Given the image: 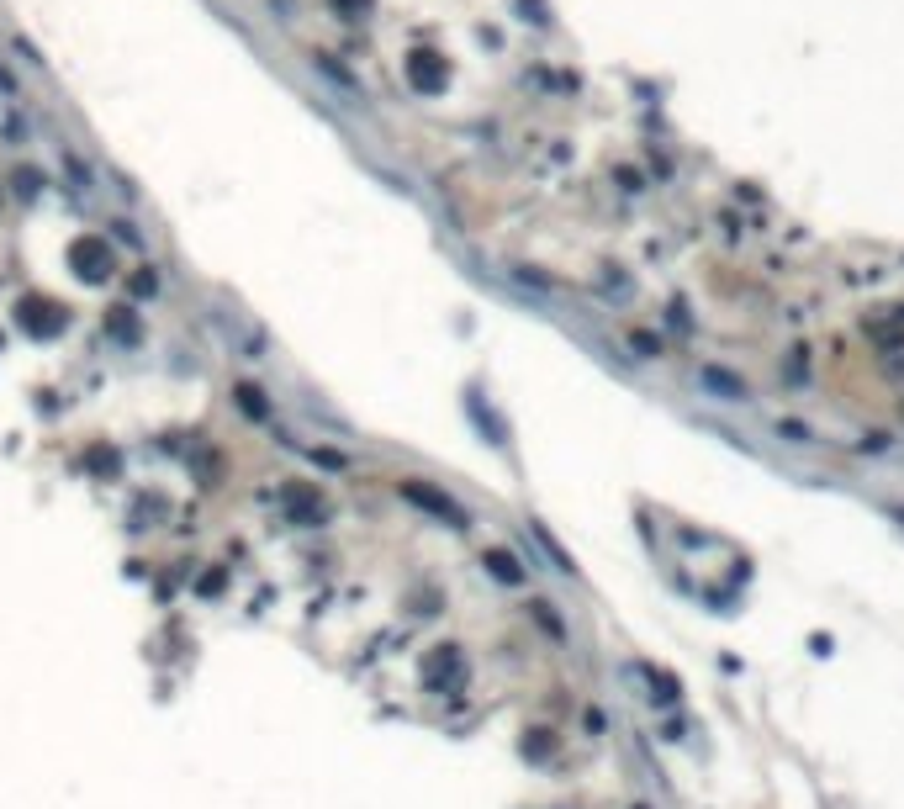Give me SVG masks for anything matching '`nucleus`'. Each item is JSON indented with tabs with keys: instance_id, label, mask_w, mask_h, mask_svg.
<instances>
[{
	"instance_id": "obj_1",
	"label": "nucleus",
	"mask_w": 904,
	"mask_h": 809,
	"mask_svg": "<svg viewBox=\"0 0 904 809\" xmlns=\"http://www.w3.org/2000/svg\"><path fill=\"white\" fill-rule=\"evenodd\" d=\"M75 270H80V275H90V281H106V275L117 270V254H112V244H106L101 233L80 238V244H75Z\"/></svg>"
},
{
	"instance_id": "obj_2",
	"label": "nucleus",
	"mask_w": 904,
	"mask_h": 809,
	"mask_svg": "<svg viewBox=\"0 0 904 809\" xmlns=\"http://www.w3.org/2000/svg\"><path fill=\"white\" fill-rule=\"evenodd\" d=\"M402 498L408 503H418V508H429V513H439L445 524H455V529H466L471 524V513L466 508H455L445 492H434V487H418V482H402Z\"/></svg>"
},
{
	"instance_id": "obj_3",
	"label": "nucleus",
	"mask_w": 904,
	"mask_h": 809,
	"mask_svg": "<svg viewBox=\"0 0 904 809\" xmlns=\"http://www.w3.org/2000/svg\"><path fill=\"white\" fill-rule=\"evenodd\" d=\"M312 69H318V75H323L328 85H334V90H344V96H349V106H360V101H365V90H360V80H355V75H349V69H344V64H328V53H312Z\"/></svg>"
},
{
	"instance_id": "obj_4",
	"label": "nucleus",
	"mask_w": 904,
	"mask_h": 809,
	"mask_svg": "<svg viewBox=\"0 0 904 809\" xmlns=\"http://www.w3.org/2000/svg\"><path fill=\"white\" fill-rule=\"evenodd\" d=\"M640 672H645V683H651V693H645L651 704H661V709L682 704V683H677L672 672H661V667H640Z\"/></svg>"
},
{
	"instance_id": "obj_5",
	"label": "nucleus",
	"mask_w": 904,
	"mask_h": 809,
	"mask_svg": "<svg viewBox=\"0 0 904 809\" xmlns=\"http://www.w3.org/2000/svg\"><path fill=\"white\" fill-rule=\"evenodd\" d=\"M413 85L418 90H445V64H434V53H413Z\"/></svg>"
},
{
	"instance_id": "obj_6",
	"label": "nucleus",
	"mask_w": 904,
	"mask_h": 809,
	"mask_svg": "<svg viewBox=\"0 0 904 809\" xmlns=\"http://www.w3.org/2000/svg\"><path fill=\"white\" fill-rule=\"evenodd\" d=\"M106 328H112V339H122V344H138V339H143V328H138V312H133V307H112Z\"/></svg>"
},
{
	"instance_id": "obj_7",
	"label": "nucleus",
	"mask_w": 904,
	"mask_h": 809,
	"mask_svg": "<svg viewBox=\"0 0 904 809\" xmlns=\"http://www.w3.org/2000/svg\"><path fill=\"white\" fill-rule=\"evenodd\" d=\"M487 572L497 577V582H508V587H519L524 582V566L508 556V550H487Z\"/></svg>"
},
{
	"instance_id": "obj_8",
	"label": "nucleus",
	"mask_w": 904,
	"mask_h": 809,
	"mask_svg": "<svg viewBox=\"0 0 904 809\" xmlns=\"http://www.w3.org/2000/svg\"><path fill=\"white\" fill-rule=\"evenodd\" d=\"M38 186H48V180H43V170H32V164H16V170H11V191L22 196V201H32V196H38Z\"/></svg>"
},
{
	"instance_id": "obj_9",
	"label": "nucleus",
	"mask_w": 904,
	"mask_h": 809,
	"mask_svg": "<svg viewBox=\"0 0 904 809\" xmlns=\"http://www.w3.org/2000/svg\"><path fill=\"white\" fill-rule=\"evenodd\" d=\"M233 397H238V408H244L249 418H270V402H265V392H260V386H249V381H244Z\"/></svg>"
},
{
	"instance_id": "obj_10",
	"label": "nucleus",
	"mask_w": 904,
	"mask_h": 809,
	"mask_svg": "<svg viewBox=\"0 0 904 809\" xmlns=\"http://www.w3.org/2000/svg\"><path fill=\"white\" fill-rule=\"evenodd\" d=\"M64 170H69V180H75V191H96V175H90V164H80V154L75 149H64Z\"/></svg>"
},
{
	"instance_id": "obj_11",
	"label": "nucleus",
	"mask_w": 904,
	"mask_h": 809,
	"mask_svg": "<svg viewBox=\"0 0 904 809\" xmlns=\"http://www.w3.org/2000/svg\"><path fill=\"white\" fill-rule=\"evenodd\" d=\"M106 228H112V244H127V249H143V233H138L133 223H127V217H112V223H106Z\"/></svg>"
},
{
	"instance_id": "obj_12",
	"label": "nucleus",
	"mask_w": 904,
	"mask_h": 809,
	"mask_svg": "<svg viewBox=\"0 0 904 809\" xmlns=\"http://www.w3.org/2000/svg\"><path fill=\"white\" fill-rule=\"evenodd\" d=\"M127 291H133V297H154L159 291V275L143 265V270H133V281H127Z\"/></svg>"
},
{
	"instance_id": "obj_13",
	"label": "nucleus",
	"mask_w": 904,
	"mask_h": 809,
	"mask_svg": "<svg viewBox=\"0 0 904 809\" xmlns=\"http://www.w3.org/2000/svg\"><path fill=\"white\" fill-rule=\"evenodd\" d=\"M339 6V16H349V22H360L365 11H371V0H334Z\"/></svg>"
},
{
	"instance_id": "obj_14",
	"label": "nucleus",
	"mask_w": 904,
	"mask_h": 809,
	"mask_svg": "<svg viewBox=\"0 0 904 809\" xmlns=\"http://www.w3.org/2000/svg\"><path fill=\"white\" fill-rule=\"evenodd\" d=\"M534 619H540V624H545V630H550V635H566V630H561V619H556V614H550V603H534Z\"/></svg>"
},
{
	"instance_id": "obj_15",
	"label": "nucleus",
	"mask_w": 904,
	"mask_h": 809,
	"mask_svg": "<svg viewBox=\"0 0 904 809\" xmlns=\"http://www.w3.org/2000/svg\"><path fill=\"white\" fill-rule=\"evenodd\" d=\"M16 53H22V64H32V69H43V53L32 48L27 38H16Z\"/></svg>"
},
{
	"instance_id": "obj_16",
	"label": "nucleus",
	"mask_w": 904,
	"mask_h": 809,
	"mask_svg": "<svg viewBox=\"0 0 904 809\" xmlns=\"http://www.w3.org/2000/svg\"><path fill=\"white\" fill-rule=\"evenodd\" d=\"M0 96H11V101H16V96H22V85H16V75H11V69H6V64H0Z\"/></svg>"
},
{
	"instance_id": "obj_17",
	"label": "nucleus",
	"mask_w": 904,
	"mask_h": 809,
	"mask_svg": "<svg viewBox=\"0 0 904 809\" xmlns=\"http://www.w3.org/2000/svg\"><path fill=\"white\" fill-rule=\"evenodd\" d=\"M682 730H688L682 720H667V725H661V741H682Z\"/></svg>"
},
{
	"instance_id": "obj_18",
	"label": "nucleus",
	"mask_w": 904,
	"mask_h": 809,
	"mask_svg": "<svg viewBox=\"0 0 904 809\" xmlns=\"http://www.w3.org/2000/svg\"><path fill=\"white\" fill-rule=\"evenodd\" d=\"M635 809H645V804H635Z\"/></svg>"
}]
</instances>
